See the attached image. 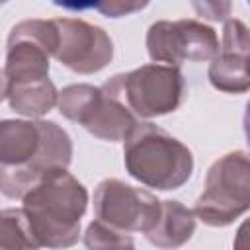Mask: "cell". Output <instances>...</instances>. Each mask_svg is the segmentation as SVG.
<instances>
[{
    "instance_id": "1",
    "label": "cell",
    "mask_w": 250,
    "mask_h": 250,
    "mask_svg": "<svg viewBox=\"0 0 250 250\" xmlns=\"http://www.w3.org/2000/svg\"><path fill=\"white\" fill-rule=\"evenodd\" d=\"M21 203L39 248L62 250L78 242L88 189L68 170L47 172Z\"/></svg>"
},
{
    "instance_id": "2",
    "label": "cell",
    "mask_w": 250,
    "mask_h": 250,
    "mask_svg": "<svg viewBox=\"0 0 250 250\" xmlns=\"http://www.w3.org/2000/svg\"><path fill=\"white\" fill-rule=\"evenodd\" d=\"M127 174L146 188L170 191L182 188L193 174L191 150L152 121H137L123 139Z\"/></svg>"
},
{
    "instance_id": "3",
    "label": "cell",
    "mask_w": 250,
    "mask_h": 250,
    "mask_svg": "<svg viewBox=\"0 0 250 250\" xmlns=\"http://www.w3.org/2000/svg\"><path fill=\"white\" fill-rule=\"evenodd\" d=\"M250 207V162L244 150L215 160L205 176V189L193 205L195 219L209 227H229Z\"/></svg>"
},
{
    "instance_id": "4",
    "label": "cell",
    "mask_w": 250,
    "mask_h": 250,
    "mask_svg": "<svg viewBox=\"0 0 250 250\" xmlns=\"http://www.w3.org/2000/svg\"><path fill=\"white\" fill-rule=\"evenodd\" d=\"M119 94L137 119L162 117L176 111L186 98L180 66L148 62L131 72L115 74Z\"/></svg>"
},
{
    "instance_id": "5",
    "label": "cell",
    "mask_w": 250,
    "mask_h": 250,
    "mask_svg": "<svg viewBox=\"0 0 250 250\" xmlns=\"http://www.w3.org/2000/svg\"><path fill=\"white\" fill-rule=\"evenodd\" d=\"M145 43L150 61L168 66H180L186 61L211 62L219 53L217 31L193 18L150 23Z\"/></svg>"
},
{
    "instance_id": "6",
    "label": "cell",
    "mask_w": 250,
    "mask_h": 250,
    "mask_svg": "<svg viewBox=\"0 0 250 250\" xmlns=\"http://www.w3.org/2000/svg\"><path fill=\"white\" fill-rule=\"evenodd\" d=\"M96 219L121 232H148L160 215V199L117 178L102 180L94 189Z\"/></svg>"
},
{
    "instance_id": "7",
    "label": "cell",
    "mask_w": 250,
    "mask_h": 250,
    "mask_svg": "<svg viewBox=\"0 0 250 250\" xmlns=\"http://www.w3.org/2000/svg\"><path fill=\"white\" fill-rule=\"evenodd\" d=\"M57 49V27L53 20L18 21L8 35L4 74L8 82L49 78L51 57Z\"/></svg>"
},
{
    "instance_id": "8",
    "label": "cell",
    "mask_w": 250,
    "mask_h": 250,
    "mask_svg": "<svg viewBox=\"0 0 250 250\" xmlns=\"http://www.w3.org/2000/svg\"><path fill=\"white\" fill-rule=\"evenodd\" d=\"M57 49L53 57L76 74H96L113 59V41L107 31L80 18H55Z\"/></svg>"
},
{
    "instance_id": "9",
    "label": "cell",
    "mask_w": 250,
    "mask_h": 250,
    "mask_svg": "<svg viewBox=\"0 0 250 250\" xmlns=\"http://www.w3.org/2000/svg\"><path fill=\"white\" fill-rule=\"evenodd\" d=\"M248 27L238 18H227L219 41V53L209 62L207 78L211 86L225 94H246L250 88L248 72Z\"/></svg>"
},
{
    "instance_id": "10",
    "label": "cell",
    "mask_w": 250,
    "mask_h": 250,
    "mask_svg": "<svg viewBox=\"0 0 250 250\" xmlns=\"http://www.w3.org/2000/svg\"><path fill=\"white\" fill-rule=\"evenodd\" d=\"M137 121L139 119L125 105V102L121 98L117 80L113 74L100 86V96H98L92 111L88 113L86 121L82 123V127L96 139L117 143L129 135V131L137 125Z\"/></svg>"
},
{
    "instance_id": "11",
    "label": "cell",
    "mask_w": 250,
    "mask_h": 250,
    "mask_svg": "<svg viewBox=\"0 0 250 250\" xmlns=\"http://www.w3.org/2000/svg\"><path fill=\"white\" fill-rule=\"evenodd\" d=\"M195 215L189 207L176 199L160 201V215L152 229L145 232L146 240L160 250H176L184 246L195 232Z\"/></svg>"
},
{
    "instance_id": "12",
    "label": "cell",
    "mask_w": 250,
    "mask_h": 250,
    "mask_svg": "<svg viewBox=\"0 0 250 250\" xmlns=\"http://www.w3.org/2000/svg\"><path fill=\"white\" fill-rule=\"evenodd\" d=\"M39 139L37 119H0V164H31Z\"/></svg>"
},
{
    "instance_id": "13",
    "label": "cell",
    "mask_w": 250,
    "mask_h": 250,
    "mask_svg": "<svg viewBox=\"0 0 250 250\" xmlns=\"http://www.w3.org/2000/svg\"><path fill=\"white\" fill-rule=\"evenodd\" d=\"M59 90L51 78L41 80H21V82H8L6 100L10 107L23 117L41 119L57 105Z\"/></svg>"
},
{
    "instance_id": "14",
    "label": "cell",
    "mask_w": 250,
    "mask_h": 250,
    "mask_svg": "<svg viewBox=\"0 0 250 250\" xmlns=\"http://www.w3.org/2000/svg\"><path fill=\"white\" fill-rule=\"evenodd\" d=\"M39 125V148L29 166L37 168L39 172H53V170H68L72 162V139L70 135L57 125L55 121L37 119Z\"/></svg>"
},
{
    "instance_id": "15",
    "label": "cell",
    "mask_w": 250,
    "mask_h": 250,
    "mask_svg": "<svg viewBox=\"0 0 250 250\" xmlns=\"http://www.w3.org/2000/svg\"><path fill=\"white\" fill-rule=\"evenodd\" d=\"M0 250H39L21 207L0 211Z\"/></svg>"
},
{
    "instance_id": "16",
    "label": "cell",
    "mask_w": 250,
    "mask_h": 250,
    "mask_svg": "<svg viewBox=\"0 0 250 250\" xmlns=\"http://www.w3.org/2000/svg\"><path fill=\"white\" fill-rule=\"evenodd\" d=\"M100 96V88L92 84H68L62 90H59L57 98V109L62 117H66L72 123L82 125L92 111L96 100Z\"/></svg>"
},
{
    "instance_id": "17",
    "label": "cell",
    "mask_w": 250,
    "mask_h": 250,
    "mask_svg": "<svg viewBox=\"0 0 250 250\" xmlns=\"http://www.w3.org/2000/svg\"><path fill=\"white\" fill-rule=\"evenodd\" d=\"M47 172H39L29 164L6 166L0 164V191L8 199H23L45 176Z\"/></svg>"
},
{
    "instance_id": "18",
    "label": "cell",
    "mask_w": 250,
    "mask_h": 250,
    "mask_svg": "<svg viewBox=\"0 0 250 250\" xmlns=\"http://www.w3.org/2000/svg\"><path fill=\"white\" fill-rule=\"evenodd\" d=\"M82 240L88 250H135V242L127 232H121L98 219L86 227Z\"/></svg>"
},
{
    "instance_id": "19",
    "label": "cell",
    "mask_w": 250,
    "mask_h": 250,
    "mask_svg": "<svg viewBox=\"0 0 250 250\" xmlns=\"http://www.w3.org/2000/svg\"><path fill=\"white\" fill-rule=\"evenodd\" d=\"M92 8L100 10L107 18H123L129 14H135L146 6V2H123V0H107V2H96L90 4Z\"/></svg>"
},
{
    "instance_id": "20",
    "label": "cell",
    "mask_w": 250,
    "mask_h": 250,
    "mask_svg": "<svg viewBox=\"0 0 250 250\" xmlns=\"http://www.w3.org/2000/svg\"><path fill=\"white\" fill-rule=\"evenodd\" d=\"M193 10L205 20L211 21H225L227 16L230 14V2H193Z\"/></svg>"
},
{
    "instance_id": "21",
    "label": "cell",
    "mask_w": 250,
    "mask_h": 250,
    "mask_svg": "<svg viewBox=\"0 0 250 250\" xmlns=\"http://www.w3.org/2000/svg\"><path fill=\"white\" fill-rule=\"evenodd\" d=\"M6 94H8V78H6L4 70L0 68V102L6 100Z\"/></svg>"
}]
</instances>
